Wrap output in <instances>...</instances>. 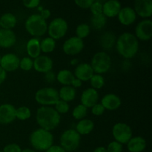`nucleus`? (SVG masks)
<instances>
[{
	"label": "nucleus",
	"mask_w": 152,
	"mask_h": 152,
	"mask_svg": "<svg viewBox=\"0 0 152 152\" xmlns=\"http://www.w3.org/2000/svg\"><path fill=\"white\" fill-rule=\"evenodd\" d=\"M53 68V61L50 56L47 55H39L38 57L34 59L33 68L37 72L41 74H46L52 71Z\"/></svg>",
	"instance_id": "obj_13"
},
{
	"label": "nucleus",
	"mask_w": 152,
	"mask_h": 152,
	"mask_svg": "<svg viewBox=\"0 0 152 152\" xmlns=\"http://www.w3.org/2000/svg\"><path fill=\"white\" fill-rule=\"evenodd\" d=\"M20 58L13 53H7L1 56L0 67L6 72H14L19 68Z\"/></svg>",
	"instance_id": "obj_12"
},
{
	"label": "nucleus",
	"mask_w": 152,
	"mask_h": 152,
	"mask_svg": "<svg viewBox=\"0 0 152 152\" xmlns=\"http://www.w3.org/2000/svg\"><path fill=\"white\" fill-rule=\"evenodd\" d=\"M137 14L133 7H122L117 15V18L121 25L124 26H129L133 25L137 19Z\"/></svg>",
	"instance_id": "obj_18"
},
{
	"label": "nucleus",
	"mask_w": 152,
	"mask_h": 152,
	"mask_svg": "<svg viewBox=\"0 0 152 152\" xmlns=\"http://www.w3.org/2000/svg\"><path fill=\"white\" fill-rule=\"evenodd\" d=\"M25 28L32 37L39 38L47 33L48 23L39 14L35 13L27 18L25 22Z\"/></svg>",
	"instance_id": "obj_4"
},
{
	"label": "nucleus",
	"mask_w": 152,
	"mask_h": 152,
	"mask_svg": "<svg viewBox=\"0 0 152 152\" xmlns=\"http://www.w3.org/2000/svg\"><path fill=\"white\" fill-rule=\"evenodd\" d=\"M90 23L91 28L96 31H100L103 29L107 23V18L103 14L92 15L90 19Z\"/></svg>",
	"instance_id": "obj_30"
},
{
	"label": "nucleus",
	"mask_w": 152,
	"mask_h": 152,
	"mask_svg": "<svg viewBox=\"0 0 152 152\" xmlns=\"http://www.w3.org/2000/svg\"><path fill=\"white\" fill-rule=\"evenodd\" d=\"M45 152H67V151H65L63 148H62L59 145H54V144H53L52 146H50L47 151H45Z\"/></svg>",
	"instance_id": "obj_44"
},
{
	"label": "nucleus",
	"mask_w": 152,
	"mask_h": 152,
	"mask_svg": "<svg viewBox=\"0 0 152 152\" xmlns=\"http://www.w3.org/2000/svg\"><path fill=\"white\" fill-rule=\"evenodd\" d=\"M34 59L29 56H24L19 61V68L24 71H29L33 69Z\"/></svg>",
	"instance_id": "obj_36"
},
{
	"label": "nucleus",
	"mask_w": 152,
	"mask_h": 152,
	"mask_svg": "<svg viewBox=\"0 0 152 152\" xmlns=\"http://www.w3.org/2000/svg\"><path fill=\"white\" fill-rule=\"evenodd\" d=\"M0 28H1V27H0Z\"/></svg>",
	"instance_id": "obj_54"
},
{
	"label": "nucleus",
	"mask_w": 152,
	"mask_h": 152,
	"mask_svg": "<svg viewBox=\"0 0 152 152\" xmlns=\"http://www.w3.org/2000/svg\"><path fill=\"white\" fill-rule=\"evenodd\" d=\"M71 86H72L74 88L77 89V88H79L82 87V86H83V82L81 81V80H80L79 79L76 78V77H74V79L73 80L72 83H71Z\"/></svg>",
	"instance_id": "obj_46"
},
{
	"label": "nucleus",
	"mask_w": 152,
	"mask_h": 152,
	"mask_svg": "<svg viewBox=\"0 0 152 152\" xmlns=\"http://www.w3.org/2000/svg\"><path fill=\"white\" fill-rule=\"evenodd\" d=\"M85 48L83 39L76 36L67 39L62 45V50L68 56H76L81 53Z\"/></svg>",
	"instance_id": "obj_10"
},
{
	"label": "nucleus",
	"mask_w": 152,
	"mask_h": 152,
	"mask_svg": "<svg viewBox=\"0 0 152 152\" xmlns=\"http://www.w3.org/2000/svg\"><path fill=\"white\" fill-rule=\"evenodd\" d=\"M77 7L81 9H89L94 0H74Z\"/></svg>",
	"instance_id": "obj_41"
},
{
	"label": "nucleus",
	"mask_w": 152,
	"mask_h": 152,
	"mask_svg": "<svg viewBox=\"0 0 152 152\" xmlns=\"http://www.w3.org/2000/svg\"><path fill=\"white\" fill-rule=\"evenodd\" d=\"M100 103L105 110L115 111L121 106L122 100L118 95L114 93H108L103 96Z\"/></svg>",
	"instance_id": "obj_19"
},
{
	"label": "nucleus",
	"mask_w": 152,
	"mask_h": 152,
	"mask_svg": "<svg viewBox=\"0 0 152 152\" xmlns=\"http://www.w3.org/2000/svg\"><path fill=\"white\" fill-rule=\"evenodd\" d=\"M7 79V72L0 67V85L3 84Z\"/></svg>",
	"instance_id": "obj_47"
},
{
	"label": "nucleus",
	"mask_w": 152,
	"mask_h": 152,
	"mask_svg": "<svg viewBox=\"0 0 152 152\" xmlns=\"http://www.w3.org/2000/svg\"><path fill=\"white\" fill-rule=\"evenodd\" d=\"M92 15H99L102 13V4L98 1H94L91 7H89Z\"/></svg>",
	"instance_id": "obj_38"
},
{
	"label": "nucleus",
	"mask_w": 152,
	"mask_h": 152,
	"mask_svg": "<svg viewBox=\"0 0 152 152\" xmlns=\"http://www.w3.org/2000/svg\"><path fill=\"white\" fill-rule=\"evenodd\" d=\"M53 108L60 115H62V114H67L69 111L70 105L68 102H65V101L59 99L56 103L53 105Z\"/></svg>",
	"instance_id": "obj_35"
},
{
	"label": "nucleus",
	"mask_w": 152,
	"mask_h": 152,
	"mask_svg": "<svg viewBox=\"0 0 152 152\" xmlns=\"http://www.w3.org/2000/svg\"><path fill=\"white\" fill-rule=\"evenodd\" d=\"M16 33L13 30L0 28V48H10L16 44Z\"/></svg>",
	"instance_id": "obj_20"
},
{
	"label": "nucleus",
	"mask_w": 152,
	"mask_h": 152,
	"mask_svg": "<svg viewBox=\"0 0 152 152\" xmlns=\"http://www.w3.org/2000/svg\"><path fill=\"white\" fill-rule=\"evenodd\" d=\"M71 114H72V117L75 120H83V119L86 118V116H87L88 108L83 105H82V104H79L77 106L74 107Z\"/></svg>",
	"instance_id": "obj_34"
},
{
	"label": "nucleus",
	"mask_w": 152,
	"mask_h": 152,
	"mask_svg": "<svg viewBox=\"0 0 152 152\" xmlns=\"http://www.w3.org/2000/svg\"><path fill=\"white\" fill-rule=\"evenodd\" d=\"M127 149L129 152H142L147 146L146 140L141 136L132 137L126 143Z\"/></svg>",
	"instance_id": "obj_22"
},
{
	"label": "nucleus",
	"mask_w": 152,
	"mask_h": 152,
	"mask_svg": "<svg viewBox=\"0 0 152 152\" xmlns=\"http://www.w3.org/2000/svg\"><path fill=\"white\" fill-rule=\"evenodd\" d=\"M29 142L33 149L38 151H45L53 145L54 137L51 132L38 128L31 132Z\"/></svg>",
	"instance_id": "obj_3"
},
{
	"label": "nucleus",
	"mask_w": 152,
	"mask_h": 152,
	"mask_svg": "<svg viewBox=\"0 0 152 152\" xmlns=\"http://www.w3.org/2000/svg\"><path fill=\"white\" fill-rule=\"evenodd\" d=\"M74 73L68 69H62L56 75V80L62 86H71L73 80L74 79Z\"/></svg>",
	"instance_id": "obj_28"
},
{
	"label": "nucleus",
	"mask_w": 152,
	"mask_h": 152,
	"mask_svg": "<svg viewBox=\"0 0 152 152\" xmlns=\"http://www.w3.org/2000/svg\"><path fill=\"white\" fill-rule=\"evenodd\" d=\"M140 43L134 34L130 32H125L117 38L115 48L119 55L125 59H132L139 51Z\"/></svg>",
	"instance_id": "obj_1"
},
{
	"label": "nucleus",
	"mask_w": 152,
	"mask_h": 152,
	"mask_svg": "<svg viewBox=\"0 0 152 152\" xmlns=\"http://www.w3.org/2000/svg\"><path fill=\"white\" fill-rule=\"evenodd\" d=\"M22 152H37V151H36L35 150L33 149V148H24V149H22Z\"/></svg>",
	"instance_id": "obj_50"
},
{
	"label": "nucleus",
	"mask_w": 152,
	"mask_h": 152,
	"mask_svg": "<svg viewBox=\"0 0 152 152\" xmlns=\"http://www.w3.org/2000/svg\"><path fill=\"white\" fill-rule=\"evenodd\" d=\"M0 152H2V151H0Z\"/></svg>",
	"instance_id": "obj_53"
},
{
	"label": "nucleus",
	"mask_w": 152,
	"mask_h": 152,
	"mask_svg": "<svg viewBox=\"0 0 152 152\" xmlns=\"http://www.w3.org/2000/svg\"><path fill=\"white\" fill-rule=\"evenodd\" d=\"M95 1H98V2L99 3H102V4H103L104 2H105V1H107V0H94Z\"/></svg>",
	"instance_id": "obj_51"
},
{
	"label": "nucleus",
	"mask_w": 152,
	"mask_h": 152,
	"mask_svg": "<svg viewBox=\"0 0 152 152\" xmlns=\"http://www.w3.org/2000/svg\"><path fill=\"white\" fill-rule=\"evenodd\" d=\"M0 60H1V56H0Z\"/></svg>",
	"instance_id": "obj_52"
},
{
	"label": "nucleus",
	"mask_w": 152,
	"mask_h": 152,
	"mask_svg": "<svg viewBox=\"0 0 152 152\" xmlns=\"http://www.w3.org/2000/svg\"><path fill=\"white\" fill-rule=\"evenodd\" d=\"M134 36L138 40L148 42L152 38V21L144 19L139 22L135 28Z\"/></svg>",
	"instance_id": "obj_11"
},
{
	"label": "nucleus",
	"mask_w": 152,
	"mask_h": 152,
	"mask_svg": "<svg viewBox=\"0 0 152 152\" xmlns=\"http://www.w3.org/2000/svg\"><path fill=\"white\" fill-rule=\"evenodd\" d=\"M68 31V23L62 17H56L52 19L48 24L47 33L48 37L54 40H59L63 38Z\"/></svg>",
	"instance_id": "obj_8"
},
{
	"label": "nucleus",
	"mask_w": 152,
	"mask_h": 152,
	"mask_svg": "<svg viewBox=\"0 0 152 152\" xmlns=\"http://www.w3.org/2000/svg\"><path fill=\"white\" fill-rule=\"evenodd\" d=\"M36 121L39 127L52 132L61 123V115L53 106H40L36 113Z\"/></svg>",
	"instance_id": "obj_2"
},
{
	"label": "nucleus",
	"mask_w": 152,
	"mask_h": 152,
	"mask_svg": "<svg viewBox=\"0 0 152 152\" xmlns=\"http://www.w3.org/2000/svg\"><path fill=\"white\" fill-rule=\"evenodd\" d=\"M26 52L28 56L34 59L41 55V48H40V40L39 38L32 37L30 39L26 44Z\"/></svg>",
	"instance_id": "obj_23"
},
{
	"label": "nucleus",
	"mask_w": 152,
	"mask_h": 152,
	"mask_svg": "<svg viewBox=\"0 0 152 152\" xmlns=\"http://www.w3.org/2000/svg\"><path fill=\"white\" fill-rule=\"evenodd\" d=\"M31 111L28 107L25 105L18 107L16 108V119L20 121H25L31 118Z\"/></svg>",
	"instance_id": "obj_31"
},
{
	"label": "nucleus",
	"mask_w": 152,
	"mask_h": 152,
	"mask_svg": "<svg viewBox=\"0 0 152 152\" xmlns=\"http://www.w3.org/2000/svg\"><path fill=\"white\" fill-rule=\"evenodd\" d=\"M94 74H106L110 71L112 65L111 56L105 51H98L92 56L90 63Z\"/></svg>",
	"instance_id": "obj_5"
},
{
	"label": "nucleus",
	"mask_w": 152,
	"mask_h": 152,
	"mask_svg": "<svg viewBox=\"0 0 152 152\" xmlns=\"http://www.w3.org/2000/svg\"><path fill=\"white\" fill-rule=\"evenodd\" d=\"M117 37L111 31H106L103 33L99 38V44L101 47L105 50H110L115 47Z\"/></svg>",
	"instance_id": "obj_25"
},
{
	"label": "nucleus",
	"mask_w": 152,
	"mask_h": 152,
	"mask_svg": "<svg viewBox=\"0 0 152 152\" xmlns=\"http://www.w3.org/2000/svg\"><path fill=\"white\" fill-rule=\"evenodd\" d=\"M94 74L90 63L81 62L75 67L74 75L76 78L79 79L82 82H87L90 80L92 76Z\"/></svg>",
	"instance_id": "obj_17"
},
{
	"label": "nucleus",
	"mask_w": 152,
	"mask_h": 152,
	"mask_svg": "<svg viewBox=\"0 0 152 152\" xmlns=\"http://www.w3.org/2000/svg\"><path fill=\"white\" fill-rule=\"evenodd\" d=\"M89 82H90L91 88L97 91L102 88L105 86V78L101 74H94L90 79Z\"/></svg>",
	"instance_id": "obj_33"
},
{
	"label": "nucleus",
	"mask_w": 152,
	"mask_h": 152,
	"mask_svg": "<svg viewBox=\"0 0 152 152\" xmlns=\"http://www.w3.org/2000/svg\"><path fill=\"white\" fill-rule=\"evenodd\" d=\"M81 139V136L74 129H66L61 134L59 145L67 152H73L80 147Z\"/></svg>",
	"instance_id": "obj_6"
},
{
	"label": "nucleus",
	"mask_w": 152,
	"mask_h": 152,
	"mask_svg": "<svg viewBox=\"0 0 152 152\" xmlns=\"http://www.w3.org/2000/svg\"><path fill=\"white\" fill-rule=\"evenodd\" d=\"M70 63H71V65H73V66H77V65L79 64V60L78 59H72L71 60V62H70Z\"/></svg>",
	"instance_id": "obj_49"
},
{
	"label": "nucleus",
	"mask_w": 152,
	"mask_h": 152,
	"mask_svg": "<svg viewBox=\"0 0 152 152\" xmlns=\"http://www.w3.org/2000/svg\"><path fill=\"white\" fill-rule=\"evenodd\" d=\"M106 150L108 152H123V145L115 140L111 141L107 145Z\"/></svg>",
	"instance_id": "obj_37"
},
{
	"label": "nucleus",
	"mask_w": 152,
	"mask_h": 152,
	"mask_svg": "<svg viewBox=\"0 0 152 152\" xmlns=\"http://www.w3.org/2000/svg\"><path fill=\"white\" fill-rule=\"evenodd\" d=\"M34 99L41 106H53L59 99V92L53 87L42 88L36 92Z\"/></svg>",
	"instance_id": "obj_7"
},
{
	"label": "nucleus",
	"mask_w": 152,
	"mask_h": 152,
	"mask_svg": "<svg viewBox=\"0 0 152 152\" xmlns=\"http://www.w3.org/2000/svg\"><path fill=\"white\" fill-rule=\"evenodd\" d=\"M99 95L97 90L88 88L85 89L80 96V102L82 105L87 108H91L92 106L96 104L99 101Z\"/></svg>",
	"instance_id": "obj_16"
},
{
	"label": "nucleus",
	"mask_w": 152,
	"mask_h": 152,
	"mask_svg": "<svg viewBox=\"0 0 152 152\" xmlns=\"http://www.w3.org/2000/svg\"><path fill=\"white\" fill-rule=\"evenodd\" d=\"M121 8L119 0H107L102 4V14L106 18H114L117 16Z\"/></svg>",
	"instance_id": "obj_21"
},
{
	"label": "nucleus",
	"mask_w": 152,
	"mask_h": 152,
	"mask_svg": "<svg viewBox=\"0 0 152 152\" xmlns=\"http://www.w3.org/2000/svg\"><path fill=\"white\" fill-rule=\"evenodd\" d=\"M17 24V19L12 13H5L0 16V27L2 29L13 30Z\"/></svg>",
	"instance_id": "obj_27"
},
{
	"label": "nucleus",
	"mask_w": 152,
	"mask_h": 152,
	"mask_svg": "<svg viewBox=\"0 0 152 152\" xmlns=\"http://www.w3.org/2000/svg\"><path fill=\"white\" fill-rule=\"evenodd\" d=\"M45 80L48 83H53L56 80V74L52 71L45 74Z\"/></svg>",
	"instance_id": "obj_43"
},
{
	"label": "nucleus",
	"mask_w": 152,
	"mask_h": 152,
	"mask_svg": "<svg viewBox=\"0 0 152 152\" xmlns=\"http://www.w3.org/2000/svg\"><path fill=\"white\" fill-rule=\"evenodd\" d=\"M91 114L93 115L96 116V117H99V116L102 115L105 111V109L102 106V104L99 103V102H97L94 106H92L91 108Z\"/></svg>",
	"instance_id": "obj_39"
},
{
	"label": "nucleus",
	"mask_w": 152,
	"mask_h": 152,
	"mask_svg": "<svg viewBox=\"0 0 152 152\" xmlns=\"http://www.w3.org/2000/svg\"><path fill=\"white\" fill-rule=\"evenodd\" d=\"M58 92H59V99L65 101L68 103L74 101L77 96V90L71 86H62Z\"/></svg>",
	"instance_id": "obj_26"
},
{
	"label": "nucleus",
	"mask_w": 152,
	"mask_h": 152,
	"mask_svg": "<svg viewBox=\"0 0 152 152\" xmlns=\"http://www.w3.org/2000/svg\"><path fill=\"white\" fill-rule=\"evenodd\" d=\"M133 9L137 16L149 19L152 16V0H134Z\"/></svg>",
	"instance_id": "obj_14"
},
{
	"label": "nucleus",
	"mask_w": 152,
	"mask_h": 152,
	"mask_svg": "<svg viewBox=\"0 0 152 152\" xmlns=\"http://www.w3.org/2000/svg\"><path fill=\"white\" fill-rule=\"evenodd\" d=\"M56 46V41L50 37H47L40 40L41 52L44 53H50L55 50Z\"/></svg>",
	"instance_id": "obj_29"
},
{
	"label": "nucleus",
	"mask_w": 152,
	"mask_h": 152,
	"mask_svg": "<svg viewBox=\"0 0 152 152\" xmlns=\"http://www.w3.org/2000/svg\"><path fill=\"white\" fill-rule=\"evenodd\" d=\"M76 37L81 39L87 38L91 34V27L87 23H81L76 28Z\"/></svg>",
	"instance_id": "obj_32"
},
{
	"label": "nucleus",
	"mask_w": 152,
	"mask_h": 152,
	"mask_svg": "<svg viewBox=\"0 0 152 152\" xmlns=\"http://www.w3.org/2000/svg\"><path fill=\"white\" fill-rule=\"evenodd\" d=\"M74 129L78 132L80 136L88 135L91 133L94 129V123L90 119L84 118L79 120Z\"/></svg>",
	"instance_id": "obj_24"
},
{
	"label": "nucleus",
	"mask_w": 152,
	"mask_h": 152,
	"mask_svg": "<svg viewBox=\"0 0 152 152\" xmlns=\"http://www.w3.org/2000/svg\"><path fill=\"white\" fill-rule=\"evenodd\" d=\"M41 0H22V4L26 8L34 9L39 6Z\"/></svg>",
	"instance_id": "obj_42"
},
{
	"label": "nucleus",
	"mask_w": 152,
	"mask_h": 152,
	"mask_svg": "<svg viewBox=\"0 0 152 152\" xmlns=\"http://www.w3.org/2000/svg\"><path fill=\"white\" fill-rule=\"evenodd\" d=\"M93 152H108L106 150V148L104 146H98L94 150Z\"/></svg>",
	"instance_id": "obj_48"
},
{
	"label": "nucleus",
	"mask_w": 152,
	"mask_h": 152,
	"mask_svg": "<svg viewBox=\"0 0 152 152\" xmlns=\"http://www.w3.org/2000/svg\"><path fill=\"white\" fill-rule=\"evenodd\" d=\"M112 136L114 140L122 145H126L133 137V132L130 126L126 123H117L112 128Z\"/></svg>",
	"instance_id": "obj_9"
},
{
	"label": "nucleus",
	"mask_w": 152,
	"mask_h": 152,
	"mask_svg": "<svg viewBox=\"0 0 152 152\" xmlns=\"http://www.w3.org/2000/svg\"><path fill=\"white\" fill-rule=\"evenodd\" d=\"M39 14L41 16V17L43 19L47 20V19H48L50 17V16H51V12H50V10H49V9H42V10L40 11V13H39Z\"/></svg>",
	"instance_id": "obj_45"
},
{
	"label": "nucleus",
	"mask_w": 152,
	"mask_h": 152,
	"mask_svg": "<svg viewBox=\"0 0 152 152\" xmlns=\"http://www.w3.org/2000/svg\"><path fill=\"white\" fill-rule=\"evenodd\" d=\"M16 120V108L10 103L0 105V124L9 125Z\"/></svg>",
	"instance_id": "obj_15"
},
{
	"label": "nucleus",
	"mask_w": 152,
	"mask_h": 152,
	"mask_svg": "<svg viewBox=\"0 0 152 152\" xmlns=\"http://www.w3.org/2000/svg\"><path fill=\"white\" fill-rule=\"evenodd\" d=\"M22 148L17 143H9L3 148L2 152H22Z\"/></svg>",
	"instance_id": "obj_40"
}]
</instances>
